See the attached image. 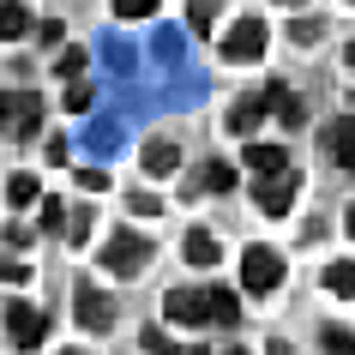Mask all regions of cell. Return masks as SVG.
Returning <instances> with one entry per match:
<instances>
[{"label":"cell","instance_id":"1","mask_svg":"<svg viewBox=\"0 0 355 355\" xmlns=\"http://www.w3.org/2000/svg\"><path fill=\"white\" fill-rule=\"evenodd\" d=\"M241 283L253 289V295H271L283 283V253L277 247H247L241 253Z\"/></svg>","mask_w":355,"mask_h":355},{"label":"cell","instance_id":"2","mask_svg":"<svg viewBox=\"0 0 355 355\" xmlns=\"http://www.w3.org/2000/svg\"><path fill=\"white\" fill-rule=\"evenodd\" d=\"M103 265H109L114 277L145 271V265H150V235H109V247H103Z\"/></svg>","mask_w":355,"mask_h":355},{"label":"cell","instance_id":"3","mask_svg":"<svg viewBox=\"0 0 355 355\" xmlns=\"http://www.w3.org/2000/svg\"><path fill=\"white\" fill-rule=\"evenodd\" d=\"M253 187H259V211L265 217H289V205H295V168H277V175H253Z\"/></svg>","mask_w":355,"mask_h":355},{"label":"cell","instance_id":"4","mask_svg":"<svg viewBox=\"0 0 355 355\" xmlns=\"http://www.w3.org/2000/svg\"><path fill=\"white\" fill-rule=\"evenodd\" d=\"M259 55H265V24L259 19L229 24V37H223V60L229 67H247V60H259Z\"/></svg>","mask_w":355,"mask_h":355},{"label":"cell","instance_id":"5","mask_svg":"<svg viewBox=\"0 0 355 355\" xmlns=\"http://www.w3.org/2000/svg\"><path fill=\"white\" fill-rule=\"evenodd\" d=\"M73 313H78V325L85 331H109V319H114V301L96 289V283H78L73 289Z\"/></svg>","mask_w":355,"mask_h":355},{"label":"cell","instance_id":"6","mask_svg":"<svg viewBox=\"0 0 355 355\" xmlns=\"http://www.w3.org/2000/svg\"><path fill=\"white\" fill-rule=\"evenodd\" d=\"M163 313L175 319V325H205L211 319V289H168Z\"/></svg>","mask_w":355,"mask_h":355},{"label":"cell","instance_id":"7","mask_svg":"<svg viewBox=\"0 0 355 355\" xmlns=\"http://www.w3.org/2000/svg\"><path fill=\"white\" fill-rule=\"evenodd\" d=\"M42 331H49V319H42L37 307H24V301H12V307H6V337H12L19 349H37Z\"/></svg>","mask_w":355,"mask_h":355},{"label":"cell","instance_id":"8","mask_svg":"<svg viewBox=\"0 0 355 355\" xmlns=\"http://www.w3.org/2000/svg\"><path fill=\"white\" fill-rule=\"evenodd\" d=\"M265 109H271V103H265V91L259 96H247V103H235V109H229V132H259V121H265Z\"/></svg>","mask_w":355,"mask_h":355},{"label":"cell","instance_id":"9","mask_svg":"<svg viewBox=\"0 0 355 355\" xmlns=\"http://www.w3.org/2000/svg\"><path fill=\"white\" fill-rule=\"evenodd\" d=\"M265 103H271V114H277L283 127H301V103L289 96V85H277V78H271V85H265Z\"/></svg>","mask_w":355,"mask_h":355},{"label":"cell","instance_id":"10","mask_svg":"<svg viewBox=\"0 0 355 355\" xmlns=\"http://www.w3.org/2000/svg\"><path fill=\"white\" fill-rule=\"evenodd\" d=\"M139 163H145V175H168V168L181 163V150L168 145V139H150V145L139 150Z\"/></svg>","mask_w":355,"mask_h":355},{"label":"cell","instance_id":"11","mask_svg":"<svg viewBox=\"0 0 355 355\" xmlns=\"http://www.w3.org/2000/svg\"><path fill=\"white\" fill-rule=\"evenodd\" d=\"M247 168H253V175H277V168H289V157H283L277 145H253V139H247Z\"/></svg>","mask_w":355,"mask_h":355},{"label":"cell","instance_id":"12","mask_svg":"<svg viewBox=\"0 0 355 355\" xmlns=\"http://www.w3.org/2000/svg\"><path fill=\"white\" fill-rule=\"evenodd\" d=\"M331 157H337V163H343V168L355 175V114L331 127Z\"/></svg>","mask_w":355,"mask_h":355},{"label":"cell","instance_id":"13","mask_svg":"<svg viewBox=\"0 0 355 355\" xmlns=\"http://www.w3.org/2000/svg\"><path fill=\"white\" fill-rule=\"evenodd\" d=\"M24 31H31V12H24L19 0H6V6H0V42H19Z\"/></svg>","mask_w":355,"mask_h":355},{"label":"cell","instance_id":"14","mask_svg":"<svg viewBox=\"0 0 355 355\" xmlns=\"http://www.w3.org/2000/svg\"><path fill=\"white\" fill-rule=\"evenodd\" d=\"M187 259H193V265H205V271H211V265H217V259H223V247H217V241H211V235H205V229H193V235H187Z\"/></svg>","mask_w":355,"mask_h":355},{"label":"cell","instance_id":"15","mask_svg":"<svg viewBox=\"0 0 355 355\" xmlns=\"http://www.w3.org/2000/svg\"><path fill=\"white\" fill-rule=\"evenodd\" d=\"M235 319H241V301L229 295V289H211V325H223V331H229Z\"/></svg>","mask_w":355,"mask_h":355},{"label":"cell","instance_id":"16","mask_svg":"<svg viewBox=\"0 0 355 355\" xmlns=\"http://www.w3.org/2000/svg\"><path fill=\"white\" fill-rule=\"evenodd\" d=\"M325 289H331V295H355V265L337 259L331 271H325Z\"/></svg>","mask_w":355,"mask_h":355},{"label":"cell","instance_id":"17","mask_svg":"<svg viewBox=\"0 0 355 355\" xmlns=\"http://www.w3.org/2000/svg\"><path fill=\"white\" fill-rule=\"evenodd\" d=\"M199 187H205V193H229V187H235V168H229V163H205Z\"/></svg>","mask_w":355,"mask_h":355},{"label":"cell","instance_id":"18","mask_svg":"<svg viewBox=\"0 0 355 355\" xmlns=\"http://www.w3.org/2000/svg\"><path fill=\"white\" fill-rule=\"evenodd\" d=\"M6 199H12V205H37V199H42V193H37V175H12Z\"/></svg>","mask_w":355,"mask_h":355},{"label":"cell","instance_id":"19","mask_svg":"<svg viewBox=\"0 0 355 355\" xmlns=\"http://www.w3.org/2000/svg\"><path fill=\"white\" fill-rule=\"evenodd\" d=\"M217 12H223V0H193V6H187L193 31H211V24H217Z\"/></svg>","mask_w":355,"mask_h":355},{"label":"cell","instance_id":"20","mask_svg":"<svg viewBox=\"0 0 355 355\" xmlns=\"http://www.w3.org/2000/svg\"><path fill=\"white\" fill-rule=\"evenodd\" d=\"M114 12H121V19H150L157 0H114Z\"/></svg>","mask_w":355,"mask_h":355},{"label":"cell","instance_id":"21","mask_svg":"<svg viewBox=\"0 0 355 355\" xmlns=\"http://www.w3.org/2000/svg\"><path fill=\"white\" fill-rule=\"evenodd\" d=\"M127 205H132V217H157V211H163V205H157V193H132Z\"/></svg>","mask_w":355,"mask_h":355},{"label":"cell","instance_id":"22","mask_svg":"<svg viewBox=\"0 0 355 355\" xmlns=\"http://www.w3.org/2000/svg\"><path fill=\"white\" fill-rule=\"evenodd\" d=\"M67 223V211H60V199H42V229H60Z\"/></svg>","mask_w":355,"mask_h":355},{"label":"cell","instance_id":"23","mask_svg":"<svg viewBox=\"0 0 355 355\" xmlns=\"http://www.w3.org/2000/svg\"><path fill=\"white\" fill-rule=\"evenodd\" d=\"M67 109H78V114L91 109V85H73V91H67Z\"/></svg>","mask_w":355,"mask_h":355},{"label":"cell","instance_id":"24","mask_svg":"<svg viewBox=\"0 0 355 355\" xmlns=\"http://www.w3.org/2000/svg\"><path fill=\"white\" fill-rule=\"evenodd\" d=\"M67 223H73V235H67V241H73V247H85V229H91V217H85V211H73Z\"/></svg>","mask_w":355,"mask_h":355},{"label":"cell","instance_id":"25","mask_svg":"<svg viewBox=\"0 0 355 355\" xmlns=\"http://www.w3.org/2000/svg\"><path fill=\"white\" fill-rule=\"evenodd\" d=\"M0 277H6V283H31V271H24V265H12V259H0Z\"/></svg>","mask_w":355,"mask_h":355},{"label":"cell","instance_id":"26","mask_svg":"<svg viewBox=\"0 0 355 355\" xmlns=\"http://www.w3.org/2000/svg\"><path fill=\"white\" fill-rule=\"evenodd\" d=\"M319 343H325V349H355V337H349V331H325Z\"/></svg>","mask_w":355,"mask_h":355},{"label":"cell","instance_id":"27","mask_svg":"<svg viewBox=\"0 0 355 355\" xmlns=\"http://www.w3.org/2000/svg\"><path fill=\"white\" fill-rule=\"evenodd\" d=\"M91 145H96V150H114L121 139H114V127H96V132H91Z\"/></svg>","mask_w":355,"mask_h":355},{"label":"cell","instance_id":"28","mask_svg":"<svg viewBox=\"0 0 355 355\" xmlns=\"http://www.w3.org/2000/svg\"><path fill=\"white\" fill-rule=\"evenodd\" d=\"M12 121V91H0V127Z\"/></svg>","mask_w":355,"mask_h":355},{"label":"cell","instance_id":"29","mask_svg":"<svg viewBox=\"0 0 355 355\" xmlns=\"http://www.w3.org/2000/svg\"><path fill=\"white\" fill-rule=\"evenodd\" d=\"M343 60H349V73H355V42H349V49H343Z\"/></svg>","mask_w":355,"mask_h":355},{"label":"cell","instance_id":"30","mask_svg":"<svg viewBox=\"0 0 355 355\" xmlns=\"http://www.w3.org/2000/svg\"><path fill=\"white\" fill-rule=\"evenodd\" d=\"M349 235H355V205H349Z\"/></svg>","mask_w":355,"mask_h":355},{"label":"cell","instance_id":"31","mask_svg":"<svg viewBox=\"0 0 355 355\" xmlns=\"http://www.w3.org/2000/svg\"><path fill=\"white\" fill-rule=\"evenodd\" d=\"M283 6H301V0H283Z\"/></svg>","mask_w":355,"mask_h":355},{"label":"cell","instance_id":"32","mask_svg":"<svg viewBox=\"0 0 355 355\" xmlns=\"http://www.w3.org/2000/svg\"><path fill=\"white\" fill-rule=\"evenodd\" d=\"M349 6H355V0H349Z\"/></svg>","mask_w":355,"mask_h":355}]
</instances>
